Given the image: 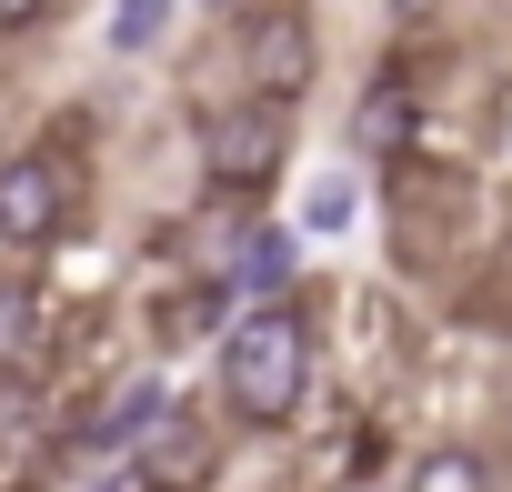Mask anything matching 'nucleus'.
Returning a JSON list of instances; mask_svg holds the SVG:
<instances>
[{
  "instance_id": "8",
  "label": "nucleus",
  "mask_w": 512,
  "mask_h": 492,
  "mask_svg": "<svg viewBox=\"0 0 512 492\" xmlns=\"http://www.w3.org/2000/svg\"><path fill=\"white\" fill-rule=\"evenodd\" d=\"M402 492H492V452H472V442H432V452L412 462Z\"/></svg>"
},
{
  "instance_id": "12",
  "label": "nucleus",
  "mask_w": 512,
  "mask_h": 492,
  "mask_svg": "<svg viewBox=\"0 0 512 492\" xmlns=\"http://www.w3.org/2000/svg\"><path fill=\"white\" fill-rule=\"evenodd\" d=\"M352 201H362L352 171H312L302 181V231H352Z\"/></svg>"
},
{
  "instance_id": "3",
  "label": "nucleus",
  "mask_w": 512,
  "mask_h": 492,
  "mask_svg": "<svg viewBox=\"0 0 512 492\" xmlns=\"http://www.w3.org/2000/svg\"><path fill=\"white\" fill-rule=\"evenodd\" d=\"M71 221H81V171L61 151H11L0 161V241L11 252H41Z\"/></svg>"
},
{
  "instance_id": "10",
  "label": "nucleus",
  "mask_w": 512,
  "mask_h": 492,
  "mask_svg": "<svg viewBox=\"0 0 512 492\" xmlns=\"http://www.w3.org/2000/svg\"><path fill=\"white\" fill-rule=\"evenodd\" d=\"M171 11H181V0H111V31H101L111 61H141V51L171 31Z\"/></svg>"
},
{
  "instance_id": "2",
  "label": "nucleus",
  "mask_w": 512,
  "mask_h": 492,
  "mask_svg": "<svg viewBox=\"0 0 512 492\" xmlns=\"http://www.w3.org/2000/svg\"><path fill=\"white\" fill-rule=\"evenodd\" d=\"M282 141H292V101H262V91L231 101V111L201 131V171H211V191H221V201L272 191V181H282V161H292Z\"/></svg>"
},
{
  "instance_id": "15",
  "label": "nucleus",
  "mask_w": 512,
  "mask_h": 492,
  "mask_svg": "<svg viewBox=\"0 0 512 492\" xmlns=\"http://www.w3.org/2000/svg\"><path fill=\"white\" fill-rule=\"evenodd\" d=\"M211 11H241V0H211Z\"/></svg>"
},
{
  "instance_id": "14",
  "label": "nucleus",
  "mask_w": 512,
  "mask_h": 492,
  "mask_svg": "<svg viewBox=\"0 0 512 492\" xmlns=\"http://www.w3.org/2000/svg\"><path fill=\"white\" fill-rule=\"evenodd\" d=\"M91 492H151V482H141V472H111V482H91Z\"/></svg>"
},
{
  "instance_id": "5",
  "label": "nucleus",
  "mask_w": 512,
  "mask_h": 492,
  "mask_svg": "<svg viewBox=\"0 0 512 492\" xmlns=\"http://www.w3.org/2000/svg\"><path fill=\"white\" fill-rule=\"evenodd\" d=\"M412 141H422V101H412V81H402V71H372L362 101H352V151H362V161H402Z\"/></svg>"
},
{
  "instance_id": "11",
  "label": "nucleus",
  "mask_w": 512,
  "mask_h": 492,
  "mask_svg": "<svg viewBox=\"0 0 512 492\" xmlns=\"http://www.w3.org/2000/svg\"><path fill=\"white\" fill-rule=\"evenodd\" d=\"M41 292H21V282H0V362H31L41 352Z\"/></svg>"
},
{
  "instance_id": "7",
  "label": "nucleus",
  "mask_w": 512,
  "mask_h": 492,
  "mask_svg": "<svg viewBox=\"0 0 512 492\" xmlns=\"http://www.w3.org/2000/svg\"><path fill=\"white\" fill-rule=\"evenodd\" d=\"M161 422H171V392H161V382H131V392L91 422V452H131V442H151Z\"/></svg>"
},
{
  "instance_id": "1",
  "label": "nucleus",
  "mask_w": 512,
  "mask_h": 492,
  "mask_svg": "<svg viewBox=\"0 0 512 492\" xmlns=\"http://www.w3.org/2000/svg\"><path fill=\"white\" fill-rule=\"evenodd\" d=\"M312 392V312L282 292V302H251L231 332H221V402L251 422V432H282Z\"/></svg>"
},
{
  "instance_id": "4",
  "label": "nucleus",
  "mask_w": 512,
  "mask_h": 492,
  "mask_svg": "<svg viewBox=\"0 0 512 492\" xmlns=\"http://www.w3.org/2000/svg\"><path fill=\"white\" fill-rule=\"evenodd\" d=\"M241 61H251V91H262V101H302L312 91V31H302V11H241Z\"/></svg>"
},
{
  "instance_id": "9",
  "label": "nucleus",
  "mask_w": 512,
  "mask_h": 492,
  "mask_svg": "<svg viewBox=\"0 0 512 492\" xmlns=\"http://www.w3.org/2000/svg\"><path fill=\"white\" fill-rule=\"evenodd\" d=\"M231 282H241L251 302H282V282H292V231H251V252L231 262Z\"/></svg>"
},
{
  "instance_id": "6",
  "label": "nucleus",
  "mask_w": 512,
  "mask_h": 492,
  "mask_svg": "<svg viewBox=\"0 0 512 492\" xmlns=\"http://www.w3.org/2000/svg\"><path fill=\"white\" fill-rule=\"evenodd\" d=\"M141 482H151V492H201V482H211V432L171 412V422L141 442Z\"/></svg>"
},
{
  "instance_id": "13",
  "label": "nucleus",
  "mask_w": 512,
  "mask_h": 492,
  "mask_svg": "<svg viewBox=\"0 0 512 492\" xmlns=\"http://www.w3.org/2000/svg\"><path fill=\"white\" fill-rule=\"evenodd\" d=\"M51 21V0H0V31H41Z\"/></svg>"
}]
</instances>
